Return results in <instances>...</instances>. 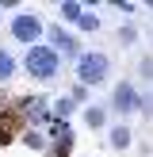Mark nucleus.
<instances>
[{"mask_svg":"<svg viewBox=\"0 0 153 157\" xmlns=\"http://www.w3.org/2000/svg\"><path fill=\"white\" fill-rule=\"evenodd\" d=\"M23 69H27L35 81H54L58 69H61V58L46 42H38V46H27V54H23Z\"/></svg>","mask_w":153,"mask_h":157,"instance_id":"nucleus-1","label":"nucleus"},{"mask_svg":"<svg viewBox=\"0 0 153 157\" xmlns=\"http://www.w3.org/2000/svg\"><path fill=\"white\" fill-rule=\"evenodd\" d=\"M84 100H88V88H84V84H76V88H73V100H69V104H84Z\"/></svg>","mask_w":153,"mask_h":157,"instance_id":"nucleus-11","label":"nucleus"},{"mask_svg":"<svg viewBox=\"0 0 153 157\" xmlns=\"http://www.w3.org/2000/svg\"><path fill=\"white\" fill-rule=\"evenodd\" d=\"M84 123H88L92 130H99V127L107 123V111H103L99 104H88V107H84Z\"/></svg>","mask_w":153,"mask_h":157,"instance_id":"nucleus-6","label":"nucleus"},{"mask_svg":"<svg viewBox=\"0 0 153 157\" xmlns=\"http://www.w3.org/2000/svg\"><path fill=\"white\" fill-rule=\"evenodd\" d=\"M50 50L58 54V58H80V46H76V38L69 35L65 27H50Z\"/></svg>","mask_w":153,"mask_h":157,"instance_id":"nucleus-5","label":"nucleus"},{"mask_svg":"<svg viewBox=\"0 0 153 157\" xmlns=\"http://www.w3.org/2000/svg\"><path fill=\"white\" fill-rule=\"evenodd\" d=\"M58 12H61V19H69V23H76V19H80V15H84V4H61Z\"/></svg>","mask_w":153,"mask_h":157,"instance_id":"nucleus-9","label":"nucleus"},{"mask_svg":"<svg viewBox=\"0 0 153 157\" xmlns=\"http://www.w3.org/2000/svg\"><path fill=\"white\" fill-rule=\"evenodd\" d=\"M54 111H58V119H61V115H73V104H69V100H58Z\"/></svg>","mask_w":153,"mask_h":157,"instance_id":"nucleus-12","label":"nucleus"},{"mask_svg":"<svg viewBox=\"0 0 153 157\" xmlns=\"http://www.w3.org/2000/svg\"><path fill=\"white\" fill-rule=\"evenodd\" d=\"M130 138H134V134H130V127H126V123L111 130V146H115V150H126V146H130Z\"/></svg>","mask_w":153,"mask_h":157,"instance_id":"nucleus-8","label":"nucleus"},{"mask_svg":"<svg viewBox=\"0 0 153 157\" xmlns=\"http://www.w3.org/2000/svg\"><path fill=\"white\" fill-rule=\"evenodd\" d=\"M142 73H145V77H153V58H145V61H142Z\"/></svg>","mask_w":153,"mask_h":157,"instance_id":"nucleus-13","label":"nucleus"},{"mask_svg":"<svg viewBox=\"0 0 153 157\" xmlns=\"http://www.w3.org/2000/svg\"><path fill=\"white\" fill-rule=\"evenodd\" d=\"M15 69H19V61H15L8 50H0V84H4V81H12V77H15Z\"/></svg>","mask_w":153,"mask_h":157,"instance_id":"nucleus-7","label":"nucleus"},{"mask_svg":"<svg viewBox=\"0 0 153 157\" xmlns=\"http://www.w3.org/2000/svg\"><path fill=\"white\" fill-rule=\"evenodd\" d=\"M111 107L122 115V119H130V115H138V111H142V92H138L130 81L115 84V92H111Z\"/></svg>","mask_w":153,"mask_h":157,"instance_id":"nucleus-3","label":"nucleus"},{"mask_svg":"<svg viewBox=\"0 0 153 157\" xmlns=\"http://www.w3.org/2000/svg\"><path fill=\"white\" fill-rule=\"evenodd\" d=\"M76 27H80V31H99V19H96V15H88V12H84L80 19H76Z\"/></svg>","mask_w":153,"mask_h":157,"instance_id":"nucleus-10","label":"nucleus"},{"mask_svg":"<svg viewBox=\"0 0 153 157\" xmlns=\"http://www.w3.org/2000/svg\"><path fill=\"white\" fill-rule=\"evenodd\" d=\"M107 73H111L107 54H99V50H80V58H76V81H80L84 88L107 81Z\"/></svg>","mask_w":153,"mask_h":157,"instance_id":"nucleus-2","label":"nucleus"},{"mask_svg":"<svg viewBox=\"0 0 153 157\" xmlns=\"http://www.w3.org/2000/svg\"><path fill=\"white\" fill-rule=\"evenodd\" d=\"M42 31H46V23L38 15H15L12 19V38L23 42V46H38L42 42Z\"/></svg>","mask_w":153,"mask_h":157,"instance_id":"nucleus-4","label":"nucleus"}]
</instances>
